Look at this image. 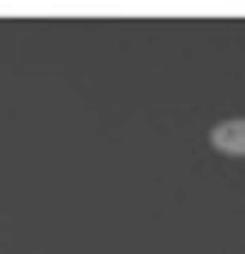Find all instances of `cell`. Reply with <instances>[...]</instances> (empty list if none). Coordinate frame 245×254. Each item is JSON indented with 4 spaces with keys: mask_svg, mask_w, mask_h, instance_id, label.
Instances as JSON below:
<instances>
[{
    "mask_svg": "<svg viewBox=\"0 0 245 254\" xmlns=\"http://www.w3.org/2000/svg\"><path fill=\"white\" fill-rule=\"evenodd\" d=\"M210 143H214L223 156H245V116L214 125V129H210Z\"/></svg>",
    "mask_w": 245,
    "mask_h": 254,
    "instance_id": "1",
    "label": "cell"
}]
</instances>
